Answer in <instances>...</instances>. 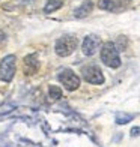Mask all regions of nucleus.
Listing matches in <instances>:
<instances>
[{"mask_svg": "<svg viewBox=\"0 0 140 147\" xmlns=\"http://www.w3.org/2000/svg\"><path fill=\"white\" fill-rule=\"evenodd\" d=\"M99 56H101V60L105 66L109 68L116 69L121 66V57H119V51L116 48V45L113 42H105L101 47V51H99Z\"/></svg>", "mask_w": 140, "mask_h": 147, "instance_id": "f257e3e1", "label": "nucleus"}, {"mask_svg": "<svg viewBox=\"0 0 140 147\" xmlns=\"http://www.w3.org/2000/svg\"><path fill=\"white\" fill-rule=\"evenodd\" d=\"M77 38L74 36H62L56 41V54L60 57H68L69 54L74 53V50L77 48Z\"/></svg>", "mask_w": 140, "mask_h": 147, "instance_id": "f03ea898", "label": "nucleus"}, {"mask_svg": "<svg viewBox=\"0 0 140 147\" xmlns=\"http://www.w3.org/2000/svg\"><path fill=\"white\" fill-rule=\"evenodd\" d=\"M15 71H17V57L14 54L3 57L2 62H0V78L8 83L14 78Z\"/></svg>", "mask_w": 140, "mask_h": 147, "instance_id": "7ed1b4c3", "label": "nucleus"}, {"mask_svg": "<svg viewBox=\"0 0 140 147\" xmlns=\"http://www.w3.org/2000/svg\"><path fill=\"white\" fill-rule=\"evenodd\" d=\"M57 78H59V81L62 83L63 87L66 90H69V92L77 90L78 86H80V77L77 75L74 71H71V69H63L57 75Z\"/></svg>", "mask_w": 140, "mask_h": 147, "instance_id": "20e7f679", "label": "nucleus"}, {"mask_svg": "<svg viewBox=\"0 0 140 147\" xmlns=\"http://www.w3.org/2000/svg\"><path fill=\"white\" fill-rule=\"evenodd\" d=\"M82 74H83V78L86 80L88 83L90 84H103L104 83V74L103 71L98 68L97 65H89V66H84L82 69Z\"/></svg>", "mask_w": 140, "mask_h": 147, "instance_id": "39448f33", "label": "nucleus"}, {"mask_svg": "<svg viewBox=\"0 0 140 147\" xmlns=\"http://www.w3.org/2000/svg\"><path fill=\"white\" fill-rule=\"evenodd\" d=\"M99 45H101V39L95 35H89L84 38V41L82 44V51L84 56H93L98 51Z\"/></svg>", "mask_w": 140, "mask_h": 147, "instance_id": "423d86ee", "label": "nucleus"}, {"mask_svg": "<svg viewBox=\"0 0 140 147\" xmlns=\"http://www.w3.org/2000/svg\"><path fill=\"white\" fill-rule=\"evenodd\" d=\"M39 69V62H38V57L35 54H29L26 56L24 59V71L27 75H33V74H36Z\"/></svg>", "mask_w": 140, "mask_h": 147, "instance_id": "0eeeda50", "label": "nucleus"}, {"mask_svg": "<svg viewBox=\"0 0 140 147\" xmlns=\"http://www.w3.org/2000/svg\"><path fill=\"white\" fill-rule=\"evenodd\" d=\"M92 9H93V2H90V0H86V2H83V3L74 11V15H75L77 18H84V17H88V15L90 14Z\"/></svg>", "mask_w": 140, "mask_h": 147, "instance_id": "6e6552de", "label": "nucleus"}, {"mask_svg": "<svg viewBox=\"0 0 140 147\" xmlns=\"http://www.w3.org/2000/svg\"><path fill=\"white\" fill-rule=\"evenodd\" d=\"M63 5V0H47V5L44 6V12L45 14H51L57 9H60Z\"/></svg>", "mask_w": 140, "mask_h": 147, "instance_id": "1a4fd4ad", "label": "nucleus"}, {"mask_svg": "<svg viewBox=\"0 0 140 147\" xmlns=\"http://www.w3.org/2000/svg\"><path fill=\"white\" fill-rule=\"evenodd\" d=\"M98 8L104 11H115L116 9V0H99Z\"/></svg>", "mask_w": 140, "mask_h": 147, "instance_id": "9d476101", "label": "nucleus"}, {"mask_svg": "<svg viewBox=\"0 0 140 147\" xmlns=\"http://www.w3.org/2000/svg\"><path fill=\"white\" fill-rule=\"evenodd\" d=\"M133 119H134V116H133V114H126V113H119V114L116 116V123H118V125H125V123L131 122Z\"/></svg>", "mask_w": 140, "mask_h": 147, "instance_id": "9b49d317", "label": "nucleus"}, {"mask_svg": "<svg viewBox=\"0 0 140 147\" xmlns=\"http://www.w3.org/2000/svg\"><path fill=\"white\" fill-rule=\"evenodd\" d=\"M48 95H50V98L53 99V101H56V99L62 98V90H60V87H57V86H50L48 87Z\"/></svg>", "mask_w": 140, "mask_h": 147, "instance_id": "f8f14e48", "label": "nucleus"}, {"mask_svg": "<svg viewBox=\"0 0 140 147\" xmlns=\"http://www.w3.org/2000/svg\"><path fill=\"white\" fill-rule=\"evenodd\" d=\"M131 135H133V137L140 135V128H133V129H131Z\"/></svg>", "mask_w": 140, "mask_h": 147, "instance_id": "ddd939ff", "label": "nucleus"}, {"mask_svg": "<svg viewBox=\"0 0 140 147\" xmlns=\"http://www.w3.org/2000/svg\"><path fill=\"white\" fill-rule=\"evenodd\" d=\"M6 42V35H5V32L0 30V44H5Z\"/></svg>", "mask_w": 140, "mask_h": 147, "instance_id": "4468645a", "label": "nucleus"}]
</instances>
